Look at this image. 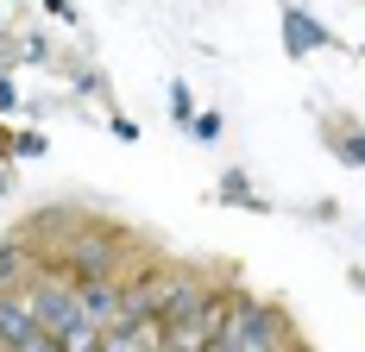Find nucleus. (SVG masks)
<instances>
[{"instance_id":"f257e3e1","label":"nucleus","mask_w":365,"mask_h":352,"mask_svg":"<svg viewBox=\"0 0 365 352\" xmlns=\"http://www.w3.org/2000/svg\"><path fill=\"white\" fill-rule=\"evenodd\" d=\"M126 264H133V239L108 227V220H82L70 227V239L57 252V271L70 283H95V277H126Z\"/></svg>"},{"instance_id":"f03ea898","label":"nucleus","mask_w":365,"mask_h":352,"mask_svg":"<svg viewBox=\"0 0 365 352\" xmlns=\"http://www.w3.org/2000/svg\"><path fill=\"white\" fill-rule=\"evenodd\" d=\"M215 352H302V346H296V327H290V315L277 302H258V296L240 289Z\"/></svg>"},{"instance_id":"7ed1b4c3","label":"nucleus","mask_w":365,"mask_h":352,"mask_svg":"<svg viewBox=\"0 0 365 352\" xmlns=\"http://www.w3.org/2000/svg\"><path fill=\"white\" fill-rule=\"evenodd\" d=\"M26 302H32L38 333H51L57 346H63L76 327H82V302H76V283L63 277L57 264H38V271H32V283H26Z\"/></svg>"},{"instance_id":"20e7f679","label":"nucleus","mask_w":365,"mask_h":352,"mask_svg":"<svg viewBox=\"0 0 365 352\" xmlns=\"http://www.w3.org/2000/svg\"><path fill=\"white\" fill-rule=\"evenodd\" d=\"M215 296H220V283L208 277L202 264H164V277H158V321L177 327V321L202 315Z\"/></svg>"},{"instance_id":"39448f33","label":"nucleus","mask_w":365,"mask_h":352,"mask_svg":"<svg viewBox=\"0 0 365 352\" xmlns=\"http://www.w3.org/2000/svg\"><path fill=\"white\" fill-rule=\"evenodd\" d=\"M158 277H164V264H126V277H120V321L158 315Z\"/></svg>"},{"instance_id":"423d86ee","label":"nucleus","mask_w":365,"mask_h":352,"mask_svg":"<svg viewBox=\"0 0 365 352\" xmlns=\"http://www.w3.org/2000/svg\"><path fill=\"white\" fill-rule=\"evenodd\" d=\"M334 32L309 13V6H284V57L290 63H302V57H315V51H328Z\"/></svg>"},{"instance_id":"0eeeda50","label":"nucleus","mask_w":365,"mask_h":352,"mask_svg":"<svg viewBox=\"0 0 365 352\" xmlns=\"http://www.w3.org/2000/svg\"><path fill=\"white\" fill-rule=\"evenodd\" d=\"M32 333H38V321H32L26 289H0V352H19Z\"/></svg>"},{"instance_id":"6e6552de","label":"nucleus","mask_w":365,"mask_h":352,"mask_svg":"<svg viewBox=\"0 0 365 352\" xmlns=\"http://www.w3.org/2000/svg\"><path fill=\"white\" fill-rule=\"evenodd\" d=\"M101 352H164V321H113L101 333Z\"/></svg>"},{"instance_id":"1a4fd4ad","label":"nucleus","mask_w":365,"mask_h":352,"mask_svg":"<svg viewBox=\"0 0 365 352\" xmlns=\"http://www.w3.org/2000/svg\"><path fill=\"white\" fill-rule=\"evenodd\" d=\"M76 302H82V321H95L108 333L120 321V277H95V283H76Z\"/></svg>"},{"instance_id":"9d476101","label":"nucleus","mask_w":365,"mask_h":352,"mask_svg":"<svg viewBox=\"0 0 365 352\" xmlns=\"http://www.w3.org/2000/svg\"><path fill=\"white\" fill-rule=\"evenodd\" d=\"M38 264H44V258H38L32 233H13V239L0 246V289H26Z\"/></svg>"},{"instance_id":"9b49d317","label":"nucleus","mask_w":365,"mask_h":352,"mask_svg":"<svg viewBox=\"0 0 365 352\" xmlns=\"http://www.w3.org/2000/svg\"><path fill=\"white\" fill-rule=\"evenodd\" d=\"M215 195H220V202H227V208H264V195H252V182H246V176H240V170H227V176H220V189H215Z\"/></svg>"},{"instance_id":"f8f14e48","label":"nucleus","mask_w":365,"mask_h":352,"mask_svg":"<svg viewBox=\"0 0 365 352\" xmlns=\"http://www.w3.org/2000/svg\"><path fill=\"white\" fill-rule=\"evenodd\" d=\"M182 133H189L195 145H220V133H227V120H220L215 107H202V113H195V120H189Z\"/></svg>"},{"instance_id":"ddd939ff","label":"nucleus","mask_w":365,"mask_h":352,"mask_svg":"<svg viewBox=\"0 0 365 352\" xmlns=\"http://www.w3.org/2000/svg\"><path fill=\"white\" fill-rule=\"evenodd\" d=\"M334 157H340V164H359V170H365V133H359V126H353V133H334Z\"/></svg>"},{"instance_id":"4468645a","label":"nucleus","mask_w":365,"mask_h":352,"mask_svg":"<svg viewBox=\"0 0 365 352\" xmlns=\"http://www.w3.org/2000/svg\"><path fill=\"white\" fill-rule=\"evenodd\" d=\"M170 113H177L182 126L195 120V101H189V82H170Z\"/></svg>"},{"instance_id":"2eb2a0df","label":"nucleus","mask_w":365,"mask_h":352,"mask_svg":"<svg viewBox=\"0 0 365 352\" xmlns=\"http://www.w3.org/2000/svg\"><path fill=\"white\" fill-rule=\"evenodd\" d=\"M13 157H44V133H13Z\"/></svg>"},{"instance_id":"dca6fc26","label":"nucleus","mask_w":365,"mask_h":352,"mask_svg":"<svg viewBox=\"0 0 365 352\" xmlns=\"http://www.w3.org/2000/svg\"><path fill=\"white\" fill-rule=\"evenodd\" d=\"M19 107V82H13V70H0V113H13Z\"/></svg>"},{"instance_id":"f3484780","label":"nucleus","mask_w":365,"mask_h":352,"mask_svg":"<svg viewBox=\"0 0 365 352\" xmlns=\"http://www.w3.org/2000/svg\"><path fill=\"white\" fill-rule=\"evenodd\" d=\"M108 126H113V139H126V145H133V139H139V126H133V120H126V113H113V120H108Z\"/></svg>"},{"instance_id":"a211bd4d","label":"nucleus","mask_w":365,"mask_h":352,"mask_svg":"<svg viewBox=\"0 0 365 352\" xmlns=\"http://www.w3.org/2000/svg\"><path fill=\"white\" fill-rule=\"evenodd\" d=\"M19 352H63V346H57L51 333H32V340H26V346H19Z\"/></svg>"},{"instance_id":"6ab92c4d","label":"nucleus","mask_w":365,"mask_h":352,"mask_svg":"<svg viewBox=\"0 0 365 352\" xmlns=\"http://www.w3.org/2000/svg\"><path fill=\"white\" fill-rule=\"evenodd\" d=\"M44 13H57L63 26H76V6H70V0H44Z\"/></svg>"},{"instance_id":"aec40b11","label":"nucleus","mask_w":365,"mask_h":352,"mask_svg":"<svg viewBox=\"0 0 365 352\" xmlns=\"http://www.w3.org/2000/svg\"><path fill=\"white\" fill-rule=\"evenodd\" d=\"M6 189H13V176H6V164H0V202H6Z\"/></svg>"}]
</instances>
